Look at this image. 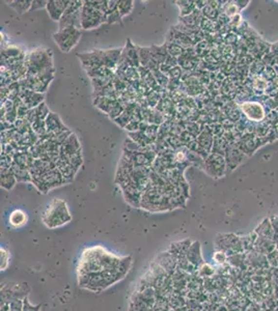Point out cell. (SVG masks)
Returning a JSON list of instances; mask_svg holds the SVG:
<instances>
[{"instance_id": "5", "label": "cell", "mask_w": 278, "mask_h": 311, "mask_svg": "<svg viewBox=\"0 0 278 311\" xmlns=\"http://www.w3.org/2000/svg\"><path fill=\"white\" fill-rule=\"evenodd\" d=\"M80 38V31L75 27L60 29L54 34V39L63 52H69L74 47Z\"/></svg>"}, {"instance_id": "17", "label": "cell", "mask_w": 278, "mask_h": 311, "mask_svg": "<svg viewBox=\"0 0 278 311\" xmlns=\"http://www.w3.org/2000/svg\"><path fill=\"white\" fill-rule=\"evenodd\" d=\"M40 304L35 306V305L30 304V302L28 301V298H25L23 300L22 311H40Z\"/></svg>"}, {"instance_id": "15", "label": "cell", "mask_w": 278, "mask_h": 311, "mask_svg": "<svg viewBox=\"0 0 278 311\" xmlns=\"http://www.w3.org/2000/svg\"><path fill=\"white\" fill-rule=\"evenodd\" d=\"M0 252H1V270L2 271H5L6 268L9 267L11 254H10V252L4 248H1Z\"/></svg>"}, {"instance_id": "9", "label": "cell", "mask_w": 278, "mask_h": 311, "mask_svg": "<svg viewBox=\"0 0 278 311\" xmlns=\"http://www.w3.org/2000/svg\"><path fill=\"white\" fill-rule=\"evenodd\" d=\"M69 4L70 1H48L46 7L50 17L55 21H59L67 11Z\"/></svg>"}, {"instance_id": "8", "label": "cell", "mask_w": 278, "mask_h": 311, "mask_svg": "<svg viewBox=\"0 0 278 311\" xmlns=\"http://www.w3.org/2000/svg\"><path fill=\"white\" fill-rule=\"evenodd\" d=\"M155 261L158 265H160V267H162L163 269L165 270V272L168 275H173L178 269V259L170 253L167 252H163L161 254H159Z\"/></svg>"}, {"instance_id": "4", "label": "cell", "mask_w": 278, "mask_h": 311, "mask_svg": "<svg viewBox=\"0 0 278 311\" xmlns=\"http://www.w3.org/2000/svg\"><path fill=\"white\" fill-rule=\"evenodd\" d=\"M25 67L27 68V75L36 76L52 69L51 53L45 49H38L30 52L26 56Z\"/></svg>"}, {"instance_id": "11", "label": "cell", "mask_w": 278, "mask_h": 311, "mask_svg": "<svg viewBox=\"0 0 278 311\" xmlns=\"http://www.w3.org/2000/svg\"><path fill=\"white\" fill-rule=\"evenodd\" d=\"M186 257L196 269H199V267L202 265V258L200 254V245L199 242L192 243L190 248L188 249L186 253ZM196 271H198V270H196Z\"/></svg>"}, {"instance_id": "13", "label": "cell", "mask_w": 278, "mask_h": 311, "mask_svg": "<svg viewBox=\"0 0 278 311\" xmlns=\"http://www.w3.org/2000/svg\"><path fill=\"white\" fill-rule=\"evenodd\" d=\"M11 6L14 7V9L17 11V13L23 14L24 12H26L28 10L29 5H31L30 3H32L31 1H12L10 2Z\"/></svg>"}, {"instance_id": "7", "label": "cell", "mask_w": 278, "mask_h": 311, "mask_svg": "<svg viewBox=\"0 0 278 311\" xmlns=\"http://www.w3.org/2000/svg\"><path fill=\"white\" fill-rule=\"evenodd\" d=\"M106 22V15L93 7L91 4H84L81 11V26L85 29L99 26L101 23Z\"/></svg>"}, {"instance_id": "3", "label": "cell", "mask_w": 278, "mask_h": 311, "mask_svg": "<svg viewBox=\"0 0 278 311\" xmlns=\"http://www.w3.org/2000/svg\"><path fill=\"white\" fill-rule=\"evenodd\" d=\"M42 220L49 228H56L70 222L71 215L67 203L62 199L54 198L43 213Z\"/></svg>"}, {"instance_id": "16", "label": "cell", "mask_w": 278, "mask_h": 311, "mask_svg": "<svg viewBox=\"0 0 278 311\" xmlns=\"http://www.w3.org/2000/svg\"><path fill=\"white\" fill-rule=\"evenodd\" d=\"M196 272H198L199 277H209L210 275L213 274V269L209 267L208 265H201L200 267H199Z\"/></svg>"}, {"instance_id": "6", "label": "cell", "mask_w": 278, "mask_h": 311, "mask_svg": "<svg viewBox=\"0 0 278 311\" xmlns=\"http://www.w3.org/2000/svg\"><path fill=\"white\" fill-rule=\"evenodd\" d=\"M29 286L26 283H3L1 285L2 302L10 303L14 300H24L27 298Z\"/></svg>"}, {"instance_id": "12", "label": "cell", "mask_w": 278, "mask_h": 311, "mask_svg": "<svg viewBox=\"0 0 278 311\" xmlns=\"http://www.w3.org/2000/svg\"><path fill=\"white\" fill-rule=\"evenodd\" d=\"M27 222V216L21 210L14 211L10 216V223L13 227H21Z\"/></svg>"}, {"instance_id": "2", "label": "cell", "mask_w": 278, "mask_h": 311, "mask_svg": "<svg viewBox=\"0 0 278 311\" xmlns=\"http://www.w3.org/2000/svg\"><path fill=\"white\" fill-rule=\"evenodd\" d=\"M126 275L118 272H100L78 275V284L88 291L99 292L121 280Z\"/></svg>"}, {"instance_id": "14", "label": "cell", "mask_w": 278, "mask_h": 311, "mask_svg": "<svg viewBox=\"0 0 278 311\" xmlns=\"http://www.w3.org/2000/svg\"><path fill=\"white\" fill-rule=\"evenodd\" d=\"M133 2L132 1H119L118 2V10L120 16L127 15L131 12L133 7Z\"/></svg>"}, {"instance_id": "1", "label": "cell", "mask_w": 278, "mask_h": 311, "mask_svg": "<svg viewBox=\"0 0 278 311\" xmlns=\"http://www.w3.org/2000/svg\"><path fill=\"white\" fill-rule=\"evenodd\" d=\"M132 265L130 256L119 257L101 246L87 248L80 256L77 274H92L100 272H118L127 275Z\"/></svg>"}, {"instance_id": "10", "label": "cell", "mask_w": 278, "mask_h": 311, "mask_svg": "<svg viewBox=\"0 0 278 311\" xmlns=\"http://www.w3.org/2000/svg\"><path fill=\"white\" fill-rule=\"evenodd\" d=\"M192 245L190 240H183L177 243H173L170 245V247L168 249V252L170 254H173L177 259L186 256V253L188 249L190 248Z\"/></svg>"}]
</instances>
